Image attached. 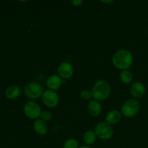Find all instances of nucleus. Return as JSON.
Listing matches in <instances>:
<instances>
[{
  "label": "nucleus",
  "mask_w": 148,
  "mask_h": 148,
  "mask_svg": "<svg viewBox=\"0 0 148 148\" xmlns=\"http://www.w3.org/2000/svg\"><path fill=\"white\" fill-rule=\"evenodd\" d=\"M134 58L132 53L127 49H119L112 56L114 66L121 70H128L132 66Z\"/></svg>",
  "instance_id": "obj_1"
},
{
  "label": "nucleus",
  "mask_w": 148,
  "mask_h": 148,
  "mask_svg": "<svg viewBox=\"0 0 148 148\" xmlns=\"http://www.w3.org/2000/svg\"><path fill=\"white\" fill-rule=\"evenodd\" d=\"M92 98L98 101H104L111 95V86L107 81L100 79L94 84L92 89Z\"/></svg>",
  "instance_id": "obj_2"
},
{
  "label": "nucleus",
  "mask_w": 148,
  "mask_h": 148,
  "mask_svg": "<svg viewBox=\"0 0 148 148\" xmlns=\"http://www.w3.org/2000/svg\"><path fill=\"white\" fill-rule=\"evenodd\" d=\"M140 109V104L136 98H130L122 104L121 113L123 116L126 118H132L139 113Z\"/></svg>",
  "instance_id": "obj_3"
},
{
  "label": "nucleus",
  "mask_w": 148,
  "mask_h": 148,
  "mask_svg": "<svg viewBox=\"0 0 148 148\" xmlns=\"http://www.w3.org/2000/svg\"><path fill=\"white\" fill-rule=\"evenodd\" d=\"M43 92L44 90L41 85L36 82H29L24 88L25 95L32 101L38 99L42 96Z\"/></svg>",
  "instance_id": "obj_4"
},
{
  "label": "nucleus",
  "mask_w": 148,
  "mask_h": 148,
  "mask_svg": "<svg viewBox=\"0 0 148 148\" xmlns=\"http://www.w3.org/2000/svg\"><path fill=\"white\" fill-rule=\"evenodd\" d=\"M95 134L100 140H108L114 135V129L107 122H100L95 127Z\"/></svg>",
  "instance_id": "obj_5"
},
{
  "label": "nucleus",
  "mask_w": 148,
  "mask_h": 148,
  "mask_svg": "<svg viewBox=\"0 0 148 148\" xmlns=\"http://www.w3.org/2000/svg\"><path fill=\"white\" fill-rule=\"evenodd\" d=\"M23 111L27 118L33 120L38 119L42 111L39 104L34 101H27L24 105Z\"/></svg>",
  "instance_id": "obj_6"
},
{
  "label": "nucleus",
  "mask_w": 148,
  "mask_h": 148,
  "mask_svg": "<svg viewBox=\"0 0 148 148\" xmlns=\"http://www.w3.org/2000/svg\"><path fill=\"white\" fill-rule=\"evenodd\" d=\"M42 102L48 108H54L57 106L59 102V95L55 91L46 90L41 96Z\"/></svg>",
  "instance_id": "obj_7"
},
{
  "label": "nucleus",
  "mask_w": 148,
  "mask_h": 148,
  "mask_svg": "<svg viewBox=\"0 0 148 148\" xmlns=\"http://www.w3.org/2000/svg\"><path fill=\"white\" fill-rule=\"evenodd\" d=\"M58 75L62 79H67L72 77L74 74V68L70 63L67 62H64L58 66L57 68Z\"/></svg>",
  "instance_id": "obj_8"
},
{
  "label": "nucleus",
  "mask_w": 148,
  "mask_h": 148,
  "mask_svg": "<svg viewBox=\"0 0 148 148\" xmlns=\"http://www.w3.org/2000/svg\"><path fill=\"white\" fill-rule=\"evenodd\" d=\"M63 81L62 79L57 75H50L46 79V86L49 88V90L55 91L56 90H59L62 85Z\"/></svg>",
  "instance_id": "obj_9"
},
{
  "label": "nucleus",
  "mask_w": 148,
  "mask_h": 148,
  "mask_svg": "<svg viewBox=\"0 0 148 148\" xmlns=\"http://www.w3.org/2000/svg\"><path fill=\"white\" fill-rule=\"evenodd\" d=\"M130 93L134 98H140L145 94V87L140 82H136L130 88Z\"/></svg>",
  "instance_id": "obj_10"
},
{
  "label": "nucleus",
  "mask_w": 148,
  "mask_h": 148,
  "mask_svg": "<svg viewBox=\"0 0 148 148\" xmlns=\"http://www.w3.org/2000/svg\"><path fill=\"white\" fill-rule=\"evenodd\" d=\"M88 111L90 116L93 117H97L100 116L102 112V106L99 101L92 100L89 102L88 105Z\"/></svg>",
  "instance_id": "obj_11"
},
{
  "label": "nucleus",
  "mask_w": 148,
  "mask_h": 148,
  "mask_svg": "<svg viewBox=\"0 0 148 148\" xmlns=\"http://www.w3.org/2000/svg\"><path fill=\"white\" fill-rule=\"evenodd\" d=\"M121 118H122V114L121 111L118 110H112L106 114L105 119L108 124L113 125V124H118L121 121Z\"/></svg>",
  "instance_id": "obj_12"
},
{
  "label": "nucleus",
  "mask_w": 148,
  "mask_h": 148,
  "mask_svg": "<svg viewBox=\"0 0 148 148\" xmlns=\"http://www.w3.org/2000/svg\"><path fill=\"white\" fill-rule=\"evenodd\" d=\"M33 130L35 132L40 136H43L47 133L48 125L46 122L41 120L40 119L35 120L33 124Z\"/></svg>",
  "instance_id": "obj_13"
},
{
  "label": "nucleus",
  "mask_w": 148,
  "mask_h": 148,
  "mask_svg": "<svg viewBox=\"0 0 148 148\" xmlns=\"http://www.w3.org/2000/svg\"><path fill=\"white\" fill-rule=\"evenodd\" d=\"M5 97L9 100H14L17 99L21 94V90H20V87L18 85H12L9 86L8 88L6 89L5 92Z\"/></svg>",
  "instance_id": "obj_14"
},
{
  "label": "nucleus",
  "mask_w": 148,
  "mask_h": 148,
  "mask_svg": "<svg viewBox=\"0 0 148 148\" xmlns=\"http://www.w3.org/2000/svg\"><path fill=\"white\" fill-rule=\"evenodd\" d=\"M83 142L85 145L90 146L91 145H93L96 142L97 135L95 134V132L92 130H88L85 132L83 134Z\"/></svg>",
  "instance_id": "obj_15"
},
{
  "label": "nucleus",
  "mask_w": 148,
  "mask_h": 148,
  "mask_svg": "<svg viewBox=\"0 0 148 148\" xmlns=\"http://www.w3.org/2000/svg\"><path fill=\"white\" fill-rule=\"evenodd\" d=\"M120 80L124 84L131 83L133 79V75L130 71L129 70H122L119 75Z\"/></svg>",
  "instance_id": "obj_16"
},
{
  "label": "nucleus",
  "mask_w": 148,
  "mask_h": 148,
  "mask_svg": "<svg viewBox=\"0 0 148 148\" xmlns=\"http://www.w3.org/2000/svg\"><path fill=\"white\" fill-rule=\"evenodd\" d=\"M79 143L75 139L70 138L66 140L63 145V148H79Z\"/></svg>",
  "instance_id": "obj_17"
},
{
  "label": "nucleus",
  "mask_w": 148,
  "mask_h": 148,
  "mask_svg": "<svg viewBox=\"0 0 148 148\" xmlns=\"http://www.w3.org/2000/svg\"><path fill=\"white\" fill-rule=\"evenodd\" d=\"M80 97L84 101H89L92 97V90H83L80 92Z\"/></svg>",
  "instance_id": "obj_18"
},
{
  "label": "nucleus",
  "mask_w": 148,
  "mask_h": 148,
  "mask_svg": "<svg viewBox=\"0 0 148 148\" xmlns=\"http://www.w3.org/2000/svg\"><path fill=\"white\" fill-rule=\"evenodd\" d=\"M52 118V114L50 111H41V114H40V119L43 121H44L45 122L46 121H49Z\"/></svg>",
  "instance_id": "obj_19"
},
{
  "label": "nucleus",
  "mask_w": 148,
  "mask_h": 148,
  "mask_svg": "<svg viewBox=\"0 0 148 148\" xmlns=\"http://www.w3.org/2000/svg\"><path fill=\"white\" fill-rule=\"evenodd\" d=\"M83 3V0H73V1H72V4L75 7H80Z\"/></svg>",
  "instance_id": "obj_20"
},
{
  "label": "nucleus",
  "mask_w": 148,
  "mask_h": 148,
  "mask_svg": "<svg viewBox=\"0 0 148 148\" xmlns=\"http://www.w3.org/2000/svg\"><path fill=\"white\" fill-rule=\"evenodd\" d=\"M101 2L103 3V4H111V3H113L114 2V1H112V0H107V1H106V0H103V1H101Z\"/></svg>",
  "instance_id": "obj_21"
},
{
  "label": "nucleus",
  "mask_w": 148,
  "mask_h": 148,
  "mask_svg": "<svg viewBox=\"0 0 148 148\" xmlns=\"http://www.w3.org/2000/svg\"><path fill=\"white\" fill-rule=\"evenodd\" d=\"M79 148H92V147L88 145H82V146H80Z\"/></svg>",
  "instance_id": "obj_22"
},
{
  "label": "nucleus",
  "mask_w": 148,
  "mask_h": 148,
  "mask_svg": "<svg viewBox=\"0 0 148 148\" xmlns=\"http://www.w3.org/2000/svg\"><path fill=\"white\" fill-rule=\"evenodd\" d=\"M147 35H148V29H147Z\"/></svg>",
  "instance_id": "obj_23"
}]
</instances>
